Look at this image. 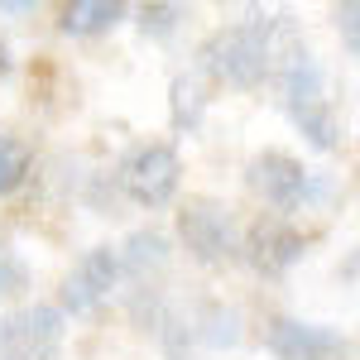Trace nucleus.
<instances>
[{
  "label": "nucleus",
  "mask_w": 360,
  "mask_h": 360,
  "mask_svg": "<svg viewBox=\"0 0 360 360\" xmlns=\"http://www.w3.org/2000/svg\"><path fill=\"white\" fill-rule=\"evenodd\" d=\"M264 341H269V351L278 360H341L346 356V336L312 327V322H298V317H274Z\"/></svg>",
  "instance_id": "7"
},
{
  "label": "nucleus",
  "mask_w": 360,
  "mask_h": 360,
  "mask_svg": "<svg viewBox=\"0 0 360 360\" xmlns=\"http://www.w3.org/2000/svg\"><path fill=\"white\" fill-rule=\"evenodd\" d=\"M29 283V269H25V259L15 255V250L0 240V298H10V293H20Z\"/></svg>",
  "instance_id": "16"
},
{
  "label": "nucleus",
  "mask_w": 360,
  "mask_h": 360,
  "mask_svg": "<svg viewBox=\"0 0 360 360\" xmlns=\"http://www.w3.org/2000/svg\"><path fill=\"white\" fill-rule=\"evenodd\" d=\"M356 5H341V10H336V25H341V34H346V49H351V53H356Z\"/></svg>",
  "instance_id": "17"
},
{
  "label": "nucleus",
  "mask_w": 360,
  "mask_h": 360,
  "mask_svg": "<svg viewBox=\"0 0 360 360\" xmlns=\"http://www.w3.org/2000/svg\"><path fill=\"white\" fill-rule=\"evenodd\" d=\"M188 336L207 341V346H236L240 341V317H236V307L207 303L197 312V322H188Z\"/></svg>",
  "instance_id": "12"
},
{
  "label": "nucleus",
  "mask_w": 360,
  "mask_h": 360,
  "mask_svg": "<svg viewBox=\"0 0 360 360\" xmlns=\"http://www.w3.org/2000/svg\"><path fill=\"white\" fill-rule=\"evenodd\" d=\"M5 72H10V49L0 44V77H5Z\"/></svg>",
  "instance_id": "19"
},
{
  "label": "nucleus",
  "mask_w": 360,
  "mask_h": 360,
  "mask_svg": "<svg viewBox=\"0 0 360 360\" xmlns=\"http://www.w3.org/2000/svg\"><path fill=\"white\" fill-rule=\"evenodd\" d=\"M274 25L278 15H259V20H240V25L217 29L197 53L202 72L226 86H240V91L259 86L269 77V58H274Z\"/></svg>",
  "instance_id": "1"
},
{
  "label": "nucleus",
  "mask_w": 360,
  "mask_h": 360,
  "mask_svg": "<svg viewBox=\"0 0 360 360\" xmlns=\"http://www.w3.org/2000/svg\"><path fill=\"white\" fill-rule=\"evenodd\" d=\"M283 106H288L293 125L303 130V139L312 149H336L341 144V125H336V111H332V101H327V86L293 91V96H283Z\"/></svg>",
  "instance_id": "8"
},
{
  "label": "nucleus",
  "mask_w": 360,
  "mask_h": 360,
  "mask_svg": "<svg viewBox=\"0 0 360 360\" xmlns=\"http://www.w3.org/2000/svg\"><path fill=\"white\" fill-rule=\"evenodd\" d=\"M303 250H307L303 231L288 226L283 217H259L250 231H240V255H245L259 274H283V269H293V264L303 259Z\"/></svg>",
  "instance_id": "5"
},
{
  "label": "nucleus",
  "mask_w": 360,
  "mask_h": 360,
  "mask_svg": "<svg viewBox=\"0 0 360 360\" xmlns=\"http://www.w3.org/2000/svg\"><path fill=\"white\" fill-rule=\"evenodd\" d=\"M29 164H34V154H29L25 139L0 135V197H10L20 183H25V178H29Z\"/></svg>",
  "instance_id": "14"
},
{
  "label": "nucleus",
  "mask_w": 360,
  "mask_h": 360,
  "mask_svg": "<svg viewBox=\"0 0 360 360\" xmlns=\"http://www.w3.org/2000/svg\"><path fill=\"white\" fill-rule=\"evenodd\" d=\"M245 183H250V193L264 197L278 212H293V207H303L307 197L317 193V178L303 168V159H293V154H283V149L255 154L250 168H245Z\"/></svg>",
  "instance_id": "4"
},
{
  "label": "nucleus",
  "mask_w": 360,
  "mask_h": 360,
  "mask_svg": "<svg viewBox=\"0 0 360 360\" xmlns=\"http://www.w3.org/2000/svg\"><path fill=\"white\" fill-rule=\"evenodd\" d=\"M5 346H10V327H5V317H0V356H5Z\"/></svg>",
  "instance_id": "20"
},
{
  "label": "nucleus",
  "mask_w": 360,
  "mask_h": 360,
  "mask_svg": "<svg viewBox=\"0 0 360 360\" xmlns=\"http://www.w3.org/2000/svg\"><path fill=\"white\" fill-rule=\"evenodd\" d=\"M120 20H125V5H115V0H72V5L58 10V25H63V34H72V39L106 34Z\"/></svg>",
  "instance_id": "10"
},
{
  "label": "nucleus",
  "mask_w": 360,
  "mask_h": 360,
  "mask_svg": "<svg viewBox=\"0 0 360 360\" xmlns=\"http://www.w3.org/2000/svg\"><path fill=\"white\" fill-rule=\"evenodd\" d=\"M0 360H58V356H49V351H20V346H5V356Z\"/></svg>",
  "instance_id": "18"
},
{
  "label": "nucleus",
  "mask_w": 360,
  "mask_h": 360,
  "mask_svg": "<svg viewBox=\"0 0 360 360\" xmlns=\"http://www.w3.org/2000/svg\"><path fill=\"white\" fill-rule=\"evenodd\" d=\"M178 236L197 264H231L240 259V226L231 221L221 202L212 197H188L178 212Z\"/></svg>",
  "instance_id": "3"
},
{
  "label": "nucleus",
  "mask_w": 360,
  "mask_h": 360,
  "mask_svg": "<svg viewBox=\"0 0 360 360\" xmlns=\"http://www.w3.org/2000/svg\"><path fill=\"white\" fill-rule=\"evenodd\" d=\"M10 346L20 351H49L58 356V341H63V312L49 303H34V307H20L10 322Z\"/></svg>",
  "instance_id": "9"
},
{
  "label": "nucleus",
  "mask_w": 360,
  "mask_h": 360,
  "mask_svg": "<svg viewBox=\"0 0 360 360\" xmlns=\"http://www.w3.org/2000/svg\"><path fill=\"white\" fill-rule=\"evenodd\" d=\"M115 278H120V259H115L111 245H91L77 259V269L68 274L63 283V307L58 312H91V307H101L111 298Z\"/></svg>",
  "instance_id": "6"
},
{
  "label": "nucleus",
  "mask_w": 360,
  "mask_h": 360,
  "mask_svg": "<svg viewBox=\"0 0 360 360\" xmlns=\"http://www.w3.org/2000/svg\"><path fill=\"white\" fill-rule=\"evenodd\" d=\"M120 188L125 197L135 202V207H149V212H159L173 202L178 193V183H183V159H178V149L164 144V139H149V144H135L125 159H120Z\"/></svg>",
  "instance_id": "2"
},
{
  "label": "nucleus",
  "mask_w": 360,
  "mask_h": 360,
  "mask_svg": "<svg viewBox=\"0 0 360 360\" xmlns=\"http://www.w3.org/2000/svg\"><path fill=\"white\" fill-rule=\"evenodd\" d=\"M115 259H120V269H130V274L144 278L149 269H164L168 264V236L154 231V226H149V231H135L125 245L115 250Z\"/></svg>",
  "instance_id": "11"
},
{
  "label": "nucleus",
  "mask_w": 360,
  "mask_h": 360,
  "mask_svg": "<svg viewBox=\"0 0 360 360\" xmlns=\"http://www.w3.org/2000/svg\"><path fill=\"white\" fill-rule=\"evenodd\" d=\"M168 111H173V125L178 130H197L202 125V111H207V96L193 77H173L168 86Z\"/></svg>",
  "instance_id": "13"
},
{
  "label": "nucleus",
  "mask_w": 360,
  "mask_h": 360,
  "mask_svg": "<svg viewBox=\"0 0 360 360\" xmlns=\"http://www.w3.org/2000/svg\"><path fill=\"white\" fill-rule=\"evenodd\" d=\"M178 20H183V5H139V29L154 39H168Z\"/></svg>",
  "instance_id": "15"
}]
</instances>
